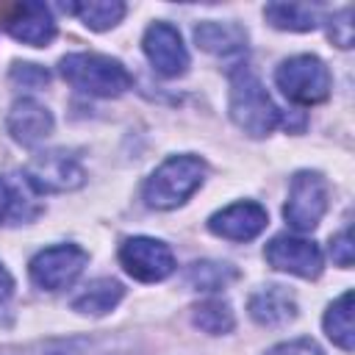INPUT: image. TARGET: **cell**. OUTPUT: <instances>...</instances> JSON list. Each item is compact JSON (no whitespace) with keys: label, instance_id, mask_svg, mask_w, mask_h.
Here are the masks:
<instances>
[{"label":"cell","instance_id":"cell-26","mask_svg":"<svg viewBox=\"0 0 355 355\" xmlns=\"http://www.w3.org/2000/svg\"><path fill=\"white\" fill-rule=\"evenodd\" d=\"M14 294V280H11V275H8V269L0 263V305L8 300Z\"/></svg>","mask_w":355,"mask_h":355},{"label":"cell","instance_id":"cell-11","mask_svg":"<svg viewBox=\"0 0 355 355\" xmlns=\"http://www.w3.org/2000/svg\"><path fill=\"white\" fill-rule=\"evenodd\" d=\"M6 31L31 47H44L55 39V19L44 3H19L11 6L6 17Z\"/></svg>","mask_w":355,"mask_h":355},{"label":"cell","instance_id":"cell-16","mask_svg":"<svg viewBox=\"0 0 355 355\" xmlns=\"http://www.w3.org/2000/svg\"><path fill=\"white\" fill-rule=\"evenodd\" d=\"M194 42L214 55H239L247 50V33L236 22H200L194 28Z\"/></svg>","mask_w":355,"mask_h":355},{"label":"cell","instance_id":"cell-15","mask_svg":"<svg viewBox=\"0 0 355 355\" xmlns=\"http://www.w3.org/2000/svg\"><path fill=\"white\" fill-rule=\"evenodd\" d=\"M250 316L263 327H280L297 316V302L283 286H266L250 297Z\"/></svg>","mask_w":355,"mask_h":355},{"label":"cell","instance_id":"cell-23","mask_svg":"<svg viewBox=\"0 0 355 355\" xmlns=\"http://www.w3.org/2000/svg\"><path fill=\"white\" fill-rule=\"evenodd\" d=\"M330 39L333 44L338 47H352V8H344L338 11L333 19H330Z\"/></svg>","mask_w":355,"mask_h":355},{"label":"cell","instance_id":"cell-3","mask_svg":"<svg viewBox=\"0 0 355 355\" xmlns=\"http://www.w3.org/2000/svg\"><path fill=\"white\" fill-rule=\"evenodd\" d=\"M205 164L194 155H175L166 158L144 183V202L150 208H178L183 205L202 183Z\"/></svg>","mask_w":355,"mask_h":355},{"label":"cell","instance_id":"cell-21","mask_svg":"<svg viewBox=\"0 0 355 355\" xmlns=\"http://www.w3.org/2000/svg\"><path fill=\"white\" fill-rule=\"evenodd\" d=\"M263 17L280 31H313L316 28V14L308 6H297V3H269L263 8Z\"/></svg>","mask_w":355,"mask_h":355},{"label":"cell","instance_id":"cell-13","mask_svg":"<svg viewBox=\"0 0 355 355\" xmlns=\"http://www.w3.org/2000/svg\"><path fill=\"white\" fill-rule=\"evenodd\" d=\"M8 130L19 144L33 147L53 133V114L42 103L22 97L8 111Z\"/></svg>","mask_w":355,"mask_h":355},{"label":"cell","instance_id":"cell-25","mask_svg":"<svg viewBox=\"0 0 355 355\" xmlns=\"http://www.w3.org/2000/svg\"><path fill=\"white\" fill-rule=\"evenodd\" d=\"M330 252H333V261L338 266H344V269L352 266V236H349V227H344L338 236H333Z\"/></svg>","mask_w":355,"mask_h":355},{"label":"cell","instance_id":"cell-22","mask_svg":"<svg viewBox=\"0 0 355 355\" xmlns=\"http://www.w3.org/2000/svg\"><path fill=\"white\" fill-rule=\"evenodd\" d=\"M191 319H194V324L200 330H205L211 336H222V333L233 330V311L222 300H205V302H200L194 308Z\"/></svg>","mask_w":355,"mask_h":355},{"label":"cell","instance_id":"cell-17","mask_svg":"<svg viewBox=\"0 0 355 355\" xmlns=\"http://www.w3.org/2000/svg\"><path fill=\"white\" fill-rule=\"evenodd\" d=\"M324 333L327 338L341 347L344 352H352L355 347V327H352V291H344L324 313Z\"/></svg>","mask_w":355,"mask_h":355},{"label":"cell","instance_id":"cell-8","mask_svg":"<svg viewBox=\"0 0 355 355\" xmlns=\"http://www.w3.org/2000/svg\"><path fill=\"white\" fill-rule=\"evenodd\" d=\"M25 178L36 191H72L83 183V166L75 155L64 150H50L39 153L28 164Z\"/></svg>","mask_w":355,"mask_h":355},{"label":"cell","instance_id":"cell-10","mask_svg":"<svg viewBox=\"0 0 355 355\" xmlns=\"http://www.w3.org/2000/svg\"><path fill=\"white\" fill-rule=\"evenodd\" d=\"M144 55L150 58V64L155 67L158 75L164 78H178L186 72L189 67V53L183 47L180 33L166 25V22H155L144 31Z\"/></svg>","mask_w":355,"mask_h":355},{"label":"cell","instance_id":"cell-20","mask_svg":"<svg viewBox=\"0 0 355 355\" xmlns=\"http://www.w3.org/2000/svg\"><path fill=\"white\" fill-rule=\"evenodd\" d=\"M239 272L230 263H214V261H197L186 272V283L197 291H216L225 288L230 280H236Z\"/></svg>","mask_w":355,"mask_h":355},{"label":"cell","instance_id":"cell-19","mask_svg":"<svg viewBox=\"0 0 355 355\" xmlns=\"http://www.w3.org/2000/svg\"><path fill=\"white\" fill-rule=\"evenodd\" d=\"M92 31H108L125 17V3L119 0H89V3H69L64 6Z\"/></svg>","mask_w":355,"mask_h":355},{"label":"cell","instance_id":"cell-24","mask_svg":"<svg viewBox=\"0 0 355 355\" xmlns=\"http://www.w3.org/2000/svg\"><path fill=\"white\" fill-rule=\"evenodd\" d=\"M266 355H324V352L311 338H294V341H283V344L272 347Z\"/></svg>","mask_w":355,"mask_h":355},{"label":"cell","instance_id":"cell-7","mask_svg":"<svg viewBox=\"0 0 355 355\" xmlns=\"http://www.w3.org/2000/svg\"><path fill=\"white\" fill-rule=\"evenodd\" d=\"M119 261L125 272L141 283H155L172 275L175 269V255L172 250L150 236H133L119 247Z\"/></svg>","mask_w":355,"mask_h":355},{"label":"cell","instance_id":"cell-14","mask_svg":"<svg viewBox=\"0 0 355 355\" xmlns=\"http://www.w3.org/2000/svg\"><path fill=\"white\" fill-rule=\"evenodd\" d=\"M39 211L36 189L28 183V178H0V225L31 222Z\"/></svg>","mask_w":355,"mask_h":355},{"label":"cell","instance_id":"cell-1","mask_svg":"<svg viewBox=\"0 0 355 355\" xmlns=\"http://www.w3.org/2000/svg\"><path fill=\"white\" fill-rule=\"evenodd\" d=\"M230 116L244 133L255 139L272 133L280 125V108L247 67H239L230 75Z\"/></svg>","mask_w":355,"mask_h":355},{"label":"cell","instance_id":"cell-4","mask_svg":"<svg viewBox=\"0 0 355 355\" xmlns=\"http://www.w3.org/2000/svg\"><path fill=\"white\" fill-rule=\"evenodd\" d=\"M275 80H277L280 92L288 100L300 103V105L322 103L330 94V72H327V67L316 55H294V58H286L277 67Z\"/></svg>","mask_w":355,"mask_h":355},{"label":"cell","instance_id":"cell-18","mask_svg":"<svg viewBox=\"0 0 355 355\" xmlns=\"http://www.w3.org/2000/svg\"><path fill=\"white\" fill-rule=\"evenodd\" d=\"M122 286L116 283V280H111V277H105V280H94L92 286H86V291L83 294H78L75 300H72V308L78 311V313H92V316H103V313H108L111 308H116V302L122 300Z\"/></svg>","mask_w":355,"mask_h":355},{"label":"cell","instance_id":"cell-2","mask_svg":"<svg viewBox=\"0 0 355 355\" xmlns=\"http://www.w3.org/2000/svg\"><path fill=\"white\" fill-rule=\"evenodd\" d=\"M58 67L69 86L94 97H116L133 83L130 72L116 58L97 53H69L61 58Z\"/></svg>","mask_w":355,"mask_h":355},{"label":"cell","instance_id":"cell-6","mask_svg":"<svg viewBox=\"0 0 355 355\" xmlns=\"http://www.w3.org/2000/svg\"><path fill=\"white\" fill-rule=\"evenodd\" d=\"M86 266V252L75 244H55L33 255L31 280L44 291H61L78 280Z\"/></svg>","mask_w":355,"mask_h":355},{"label":"cell","instance_id":"cell-5","mask_svg":"<svg viewBox=\"0 0 355 355\" xmlns=\"http://www.w3.org/2000/svg\"><path fill=\"white\" fill-rule=\"evenodd\" d=\"M327 211V183L319 172H297L288 186L283 208L286 222L294 230H313Z\"/></svg>","mask_w":355,"mask_h":355},{"label":"cell","instance_id":"cell-9","mask_svg":"<svg viewBox=\"0 0 355 355\" xmlns=\"http://www.w3.org/2000/svg\"><path fill=\"white\" fill-rule=\"evenodd\" d=\"M269 266L280 269V272H288V275H297V277H319L322 272V250L308 241V239H300V236H275L266 250H263Z\"/></svg>","mask_w":355,"mask_h":355},{"label":"cell","instance_id":"cell-12","mask_svg":"<svg viewBox=\"0 0 355 355\" xmlns=\"http://www.w3.org/2000/svg\"><path fill=\"white\" fill-rule=\"evenodd\" d=\"M266 208L258 202H233L208 219V230L230 241H250L266 227Z\"/></svg>","mask_w":355,"mask_h":355}]
</instances>
